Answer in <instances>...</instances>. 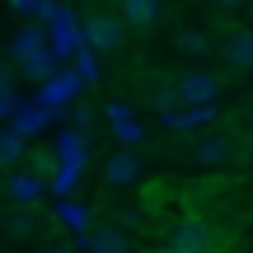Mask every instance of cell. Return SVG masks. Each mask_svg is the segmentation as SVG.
I'll return each mask as SVG.
<instances>
[{"label":"cell","mask_w":253,"mask_h":253,"mask_svg":"<svg viewBox=\"0 0 253 253\" xmlns=\"http://www.w3.org/2000/svg\"><path fill=\"white\" fill-rule=\"evenodd\" d=\"M47 47H52V56L61 66H71V56L84 47V38H80V19H75V9L71 5H56V14L47 19Z\"/></svg>","instance_id":"obj_1"},{"label":"cell","mask_w":253,"mask_h":253,"mask_svg":"<svg viewBox=\"0 0 253 253\" xmlns=\"http://www.w3.org/2000/svg\"><path fill=\"white\" fill-rule=\"evenodd\" d=\"M169 244L178 249V253H216V235H211V225H207V220L183 216V220H173Z\"/></svg>","instance_id":"obj_2"},{"label":"cell","mask_w":253,"mask_h":253,"mask_svg":"<svg viewBox=\"0 0 253 253\" xmlns=\"http://www.w3.org/2000/svg\"><path fill=\"white\" fill-rule=\"evenodd\" d=\"M173 94H178L183 108H211V103L220 99V80L207 71H188L178 84H173Z\"/></svg>","instance_id":"obj_3"},{"label":"cell","mask_w":253,"mask_h":253,"mask_svg":"<svg viewBox=\"0 0 253 253\" xmlns=\"http://www.w3.org/2000/svg\"><path fill=\"white\" fill-rule=\"evenodd\" d=\"M80 38H84L89 52H118V47H122V19H113V14H89V19L80 24Z\"/></svg>","instance_id":"obj_4"},{"label":"cell","mask_w":253,"mask_h":253,"mask_svg":"<svg viewBox=\"0 0 253 253\" xmlns=\"http://www.w3.org/2000/svg\"><path fill=\"white\" fill-rule=\"evenodd\" d=\"M75 94H80V75L75 71H56L52 80H42V89H38V108L61 113V108L75 103Z\"/></svg>","instance_id":"obj_5"},{"label":"cell","mask_w":253,"mask_h":253,"mask_svg":"<svg viewBox=\"0 0 253 253\" xmlns=\"http://www.w3.org/2000/svg\"><path fill=\"white\" fill-rule=\"evenodd\" d=\"M192 155H197V164L216 169V164H225L230 155H235V141H230L225 131H211V136H202V141L192 145Z\"/></svg>","instance_id":"obj_6"},{"label":"cell","mask_w":253,"mask_h":253,"mask_svg":"<svg viewBox=\"0 0 253 253\" xmlns=\"http://www.w3.org/2000/svg\"><path fill=\"white\" fill-rule=\"evenodd\" d=\"M38 52H52V47H47V28H38V24L19 28L14 42H9V56H14V66H19V61H28V56H38Z\"/></svg>","instance_id":"obj_7"},{"label":"cell","mask_w":253,"mask_h":253,"mask_svg":"<svg viewBox=\"0 0 253 253\" xmlns=\"http://www.w3.org/2000/svg\"><path fill=\"white\" fill-rule=\"evenodd\" d=\"M80 249L84 253H126V235L113 225H99V230H84L80 235Z\"/></svg>","instance_id":"obj_8"},{"label":"cell","mask_w":253,"mask_h":253,"mask_svg":"<svg viewBox=\"0 0 253 253\" xmlns=\"http://www.w3.org/2000/svg\"><path fill=\"white\" fill-rule=\"evenodd\" d=\"M103 178H108L113 188H126V183H136V178H141V160H136L131 150L108 155V164H103Z\"/></svg>","instance_id":"obj_9"},{"label":"cell","mask_w":253,"mask_h":253,"mask_svg":"<svg viewBox=\"0 0 253 253\" xmlns=\"http://www.w3.org/2000/svg\"><path fill=\"white\" fill-rule=\"evenodd\" d=\"M52 118H56V113L38 108V103H33V108H28V103H19V108L9 113V131H19V136L28 141V136H38V131H42V126L52 122Z\"/></svg>","instance_id":"obj_10"},{"label":"cell","mask_w":253,"mask_h":253,"mask_svg":"<svg viewBox=\"0 0 253 253\" xmlns=\"http://www.w3.org/2000/svg\"><path fill=\"white\" fill-rule=\"evenodd\" d=\"M108 126H113V136L126 141V145H141V141H145L141 122L131 118V108H126V103H108Z\"/></svg>","instance_id":"obj_11"},{"label":"cell","mask_w":253,"mask_h":253,"mask_svg":"<svg viewBox=\"0 0 253 253\" xmlns=\"http://www.w3.org/2000/svg\"><path fill=\"white\" fill-rule=\"evenodd\" d=\"M5 188H9V197H14L19 207H33V202L42 197V188H47V183L38 178V173H28V169H14V173L5 178Z\"/></svg>","instance_id":"obj_12"},{"label":"cell","mask_w":253,"mask_h":253,"mask_svg":"<svg viewBox=\"0 0 253 253\" xmlns=\"http://www.w3.org/2000/svg\"><path fill=\"white\" fill-rule=\"evenodd\" d=\"M160 14H164V0H122V24H131V28L160 24Z\"/></svg>","instance_id":"obj_13"},{"label":"cell","mask_w":253,"mask_h":253,"mask_svg":"<svg viewBox=\"0 0 253 253\" xmlns=\"http://www.w3.org/2000/svg\"><path fill=\"white\" fill-rule=\"evenodd\" d=\"M52 155H56V164L84 169V136L80 131H61V136H56V145H52Z\"/></svg>","instance_id":"obj_14"},{"label":"cell","mask_w":253,"mask_h":253,"mask_svg":"<svg viewBox=\"0 0 253 253\" xmlns=\"http://www.w3.org/2000/svg\"><path fill=\"white\" fill-rule=\"evenodd\" d=\"M56 71H66V66L56 61L52 52H38V56H28V61H19V75H24V80H38V84H42V80H52Z\"/></svg>","instance_id":"obj_15"},{"label":"cell","mask_w":253,"mask_h":253,"mask_svg":"<svg viewBox=\"0 0 253 253\" xmlns=\"http://www.w3.org/2000/svg\"><path fill=\"white\" fill-rule=\"evenodd\" d=\"M56 220H61L66 230H75V235H84V230H89V207H80V202H61V207H56Z\"/></svg>","instance_id":"obj_16"},{"label":"cell","mask_w":253,"mask_h":253,"mask_svg":"<svg viewBox=\"0 0 253 253\" xmlns=\"http://www.w3.org/2000/svg\"><path fill=\"white\" fill-rule=\"evenodd\" d=\"M24 155H28V141H24L19 131H9V126H5V131H0V160H5V164H19Z\"/></svg>","instance_id":"obj_17"},{"label":"cell","mask_w":253,"mask_h":253,"mask_svg":"<svg viewBox=\"0 0 253 253\" xmlns=\"http://www.w3.org/2000/svg\"><path fill=\"white\" fill-rule=\"evenodd\" d=\"M230 66H239V71H244V66H253V33H249V28L230 38Z\"/></svg>","instance_id":"obj_18"},{"label":"cell","mask_w":253,"mask_h":253,"mask_svg":"<svg viewBox=\"0 0 253 253\" xmlns=\"http://www.w3.org/2000/svg\"><path fill=\"white\" fill-rule=\"evenodd\" d=\"M75 183H80V169H71V164H56V173L47 178V188H52L56 197H71Z\"/></svg>","instance_id":"obj_19"},{"label":"cell","mask_w":253,"mask_h":253,"mask_svg":"<svg viewBox=\"0 0 253 253\" xmlns=\"http://www.w3.org/2000/svg\"><path fill=\"white\" fill-rule=\"evenodd\" d=\"M71 66H75V75H80V84L99 80V52H89V47H80V52L71 56Z\"/></svg>","instance_id":"obj_20"},{"label":"cell","mask_w":253,"mask_h":253,"mask_svg":"<svg viewBox=\"0 0 253 253\" xmlns=\"http://www.w3.org/2000/svg\"><path fill=\"white\" fill-rule=\"evenodd\" d=\"M207 47H211V38L202 33V28H183V33H178V52L183 56H202Z\"/></svg>","instance_id":"obj_21"},{"label":"cell","mask_w":253,"mask_h":253,"mask_svg":"<svg viewBox=\"0 0 253 253\" xmlns=\"http://www.w3.org/2000/svg\"><path fill=\"white\" fill-rule=\"evenodd\" d=\"M28 173L52 178V173H56V155H52V150H28Z\"/></svg>","instance_id":"obj_22"},{"label":"cell","mask_w":253,"mask_h":253,"mask_svg":"<svg viewBox=\"0 0 253 253\" xmlns=\"http://www.w3.org/2000/svg\"><path fill=\"white\" fill-rule=\"evenodd\" d=\"M9 235H14V239H28V235H33V216H28V211L9 216Z\"/></svg>","instance_id":"obj_23"},{"label":"cell","mask_w":253,"mask_h":253,"mask_svg":"<svg viewBox=\"0 0 253 253\" xmlns=\"http://www.w3.org/2000/svg\"><path fill=\"white\" fill-rule=\"evenodd\" d=\"M155 108H160V113H173V108H178V94H173L169 84H160V89H155Z\"/></svg>","instance_id":"obj_24"},{"label":"cell","mask_w":253,"mask_h":253,"mask_svg":"<svg viewBox=\"0 0 253 253\" xmlns=\"http://www.w3.org/2000/svg\"><path fill=\"white\" fill-rule=\"evenodd\" d=\"M19 103H24V99H19L14 89H0V118H9V113H14Z\"/></svg>","instance_id":"obj_25"},{"label":"cell","mask_w":253,"mask_h":253,"mask_svg":"<svg viewBox=\"0 0 253 253\" xmlns=\"http://www.w3.org/2000/svg\"><path fill=\"white\" fill-rule=\"evenodd\" d=\"M9 5H14L19 14H38V5H42V0H9Z\"/></svg>","instance_id":"obj_26"},{"label":"cell","mask_w":253,"mask_h":253,"mask_svg":"<svg viewBox=\"0 0 253 253\" xmlns=\"http://www.w3.org/2000/svg\"><path fill=\"white\" fill-rule=\"evenodd\" d=\"M89 122H94V113H89V108H75V131H84Z\"/></svg>","instance_id":"obj_27"},{"label":"cell","mask_w":253,"mask_h":253,"mask_svg":"<svg viewBox=\"0 0 253 253\" xmlns=\"http://www.w3.org/2000/svg\"><path fill=\"white\" fill-rule=\"evenodd\" d=\"M42 253H71V249H66V244H47Z\"/></svg>","instance_id":"obj_28"},{"label":"cell","mask_w":253,"mask_h":253,"mask_svg":"<svg viewBox=\"0 0 253 253\" xmlns=\"http://www.w3.org/2000/svg\"><path fill=\"white\" fill-rule=\"evenodd\" d=\"M150 253H178V249H173V244H155Z\"/></svg>","instance_id":"obj_29"},{"label":"cell","mask_w":253,"mask_h":253,"mask_svg":"<svg viewBox=\"0 0 253 253\" xmlns=\"http://www.w3.org/2000/svg\"><path fill=\"white\" fill-rule=\"evenodd\" d=\"M220 5H244V0H220Z\"/></svg>","instance_id":"obj_30"}]
</instances>
